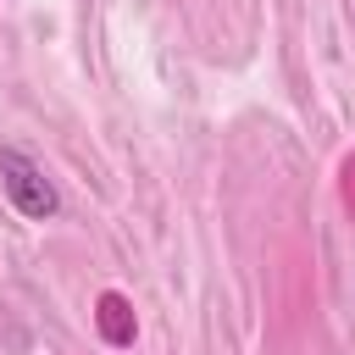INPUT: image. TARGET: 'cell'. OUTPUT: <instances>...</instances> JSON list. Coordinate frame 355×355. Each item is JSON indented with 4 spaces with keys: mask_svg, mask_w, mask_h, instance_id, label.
<instances>
[{
    "mask_svg": "<svg viewBox=\"0 0 355 355\" xmlns=\"http://www.w3.org/2000/svg\"><path fill=\"white\" fill-rule=\"evenodd\" d=\"M0 189H6V200H11L28 222H50V216L61 211L55 183H50L22 150H0Z\"/></svg>",
    "mask_w": 355,
    "mask_h": 355,
    "instance_id": "6da1fadb",
    "label": "cell"
},
{
    "mask_svg": "<svg viewBox=\"0 0 355 355\" xmlns=\"http://www.w3.org/2000/svg\"><path fill=\"white\" fill-rule=\"evenodd\" d=\"M94 322H100V338L105 344H133V311H128V300L122 294H100V305H94Z\"/></svg>",
    "mask_w": 355,
    "mask_h": 355,
    "instance_id": "7a4b0ae2",
    "label": "cell"
}]
</instances>
